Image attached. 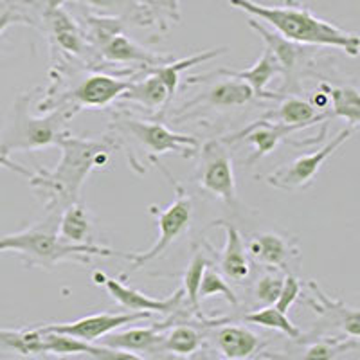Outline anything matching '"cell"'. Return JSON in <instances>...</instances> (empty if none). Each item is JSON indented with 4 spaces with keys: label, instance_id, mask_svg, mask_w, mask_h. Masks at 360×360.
<instances>
[{
    "label": "cell",
    "instance_id": "cell-37",
    "mask_svg": "<svg viewBox=\"0 0 360 360\" xmlns=\"http://www.w3.org/2000/svg\"><path fill=\"white\" fill-rule=\"evenodd\" d=\"M0 168H8V169H11V172L18 173V175L27 176V179L33 175V172H29L27 168H24V166H20L18 162L11 160V159H9V155H4L2 152H0Z\"/></svg>",
    "mask_w": 360,
    "mask_h": 360
},
{
    "label": "cell",
    "instance_id": "cell-38",
    "mask_svg": "<svg viewBox=\"0 0 360 360\" xmlns=\"http://www.w3.org/2000/svg\"><path fill=\"white\" fill-rule=\"evenodd\" d=\"M17 332H9V330H0V342L6 344V346H11L13 339H15Z\"/></svg>",
    "mask_w": 360,
    "mask_h": 360
},
{
    "label": "cell",
    "instance_id": "cell-26",
    "mask_svg": "<svg viewBox=\"0 0 360 360\" xmlns=\"http://www.w3.org/2000/svg\"><path fill=\"white\" fill-rule=\"evenodd\" d=\"M326 90L328 98L333 101V112H330L332 117L348 119L353 128L359 127L360 121V98L359 90L352 86H340V89H332L328 85H321Z\"/></svg>",
    "mask_w": 360,
    "mask_h": 360
},
{
    "label": "cell",
    "instance_id": "cell-3",
    "mask_svg": "<svg viewBox=\"0 0 360 360\" xmlns=\"http://www.w3.org/2000/svg\"><path fill=\"white\" fill-rule=\"evenodd\" d=\"M60 213H47L38 224H33L20 233L0 234V252L18 254L27 266H56L62 262L89 263L90 256H123L107 247L94 243L78 245L69 243L58 234Z\"/></svg>",
    "mask_w": 360,
    "mask_h": 360
},
{
    "label": "cell",
    "instance_id": "cell-31",
    "mask_svg": "<svg viewBox=\"0 0 360 360\" xmlns=\"http://www.w3.org/2000/svg\"><path fill=\"white\" fill-rule=\"evenodd\" d=\"M86 4L96 9L110 13H130L134 20H146V6L137 0H85Z\"/></svg>",
    "mask_w": 360,
    "mask_h": 360
},
{
    "label": "cell",
    "instance_id": "cell-28",
    "mask_svg": "<svg viewBox=\"0 0 360 360\" xmlns=\"http://www.w3.org/2000/svg\"><path fill=\"white\" fill-rule=\"evenodd\" d=\"M162 348L176 355L188 356L198 352L202 344L200 333L191 326H176L168 337H162Z\"/></svg>",
    "mask_w": 360,
    "mask_h": 360
},
{
    "label": "cell",
    "instance_id": "cell-2",
    "mask_svg": "<svg viewBox=\"0 0 360 360\" xmlns=\"http://www.w3.org/2000/svg\"><path fill=\"white\" fill-rule=\"evenodd\" d=\"M234 9L249 13L250 17L259 18L272 25L276 33L287 40L304 45H323L356 56L360 47L359 34L348 33L337 27L332 22L315 17L310 8L299 4L295 0H287L283 6L258 4L254 0H229Z\"/></svg>",
    "mask_w": 360,
    "mask_h": 360
},
{
    "label": "cell",
    "instance_id": "cell-35",
    "mask_svg": "<svg viewBox=\"0 0 360 360\" xmlns=\"http://www.w3.org/2000/svg\"><path fill=\"white\" fill-rule=\"evenodd\" d=\"M31 24V18L22 15L17 8L13 6H0V34L13 24Z\"/></svg>",
    "mask_w": 360,
    "mask_h": 360
},
{
    "label": "cell",
    "instance_id": "cell-8",
    "mask_svg": "<svg viewBox=\"0 0 360 360\" xmlns=\"http://www.w3.org/2000/svg\"><path fill=\"white\" fill-rule=\"evenodd\" d=\"M353 135V127L346 128V130L339 131L335 137H332L326 146H323L317 152L310 153V155H303L295 159L294 162L287 164L279 168L278 172L270 173L266 176V184L274 186L278 189H285V191H299V189H307L314 184L315 175L319 173L321 166L326 162L330 155H333L337 148L342 146L346 141Z\"/></svg>",
    "mask_w": 360,
    "mask_h": 360
},
{
    "label": "cell",
    "instance_id": "cell-25",
    "mask_svg": "<svg viewBox=\"0 0 360 360\" xmlns=\"http://www.w3.org/2000/svg\"><path fill=\"white\" fill-rule=\"evenodd\" d=\"M249 25L263 38V40H265L266 49L272 51V54L278 58V62L281 63L283 67V74H285V76H290L292 70L295 69L299 54H301V47H299V44L287 40V38H283L279 33H272V31H269L265 25L259 24L256 18H250Z\"/></svg>",
    "mask_w": 360,
    "mask_h": 360
},
{
    "label": "cell",
    "instance_id": "cell-16",
    "mask_svg": "<svg viewBox=\"0 0 360 360\" xmlns=\"http://www.w3.org/2000/svg\"><path fill=\"white\" fill-rule=\"evenodd\" d=\"M249 252L256 262L278 269H287L292 256H297V249L288 240L274 233L254 234L249 242Z\"/></svg>",
    "mask_w": 360,
    "mask_h": 360
},
{
    "label": "cell",
    "instance_id": "cell-29",
    "mask_svg": "<svg viewBox=\"0 0 360 360\" xmlns=\"http://www.w3.org/2000/svg\"><path fill=\"white\" fill-rule=\"evenodd\" d=\"M224 297L227 303H231L233 307H238V297L233 292V288L224 281L220 274H218L214 269H209V265L205 266L204 276H202L200 288H198V299L204 301L209 297Z\"/></svg>",
    "mask_w": 360,
    "mask_h": 360
},
{
    "label": "cell",
    "instance_id": "cell-39",
    "mask_svg": "<svg viewBox=\"0 0 360 360\" xmlns=\"http://www.w3.org/2000/svg\"><path fill=\"white\" fill-rule=\"evenodd\" d=\"M45 2V8L47 9H56V8H62L65 4V0H44Z\"/></svg>",
    "mask_w": 360,
    "mask_h": 360
},
{
    "label": "cell",
    "instance_id": "cell-36",
    "mask_svg": "<svg viewBox=\"0 0 360 360\" xmlns=\"http://www.w3.org/2000/svg\"><path fill=\"white\" fill-rule=\"evenodd\" d=\"M339 352L340 349L333 348V346H330L328 342H315L307 349V353H304V359H314V360L333 359V356H335V353H339Z\"/></svg>",
    "mask_w": 360,
    "mask_h": 360
},
{
    "label": "cell",
    "instance_id": "cell-5",
    "mask_svg": "<svg viewBox=\"0 0 360 360\" xmlns=\"http://www.w3.org/2000/svg\"><path fill=\"white\" fill-rule=\"evenodd\" d=\"M9 348L17 349L22 355H37V353H53V355H86L98 360H135L141 359L131 352L94 346L86 340L65 335V333L44 332V330H29L17 332Z\"/></svg>",
    "mask_w": 360,
    "mask_h": 360
},
{
    "label": "cell",
    "instance_id": "cell-22",
    "mask_svg": "<svg viewBox=\"0 0 360 360\" xmlns=\"http://www.w3.org/2000/svg\"><path fill=\"white\" fill-rule=\"evenodd\" d=\"M160 342H162V333L159 326L134 328L114 335L108 333L105 339H101V346L121 349V352H150L157 344L160 346Z\"/></svg>",
    "mask_w": 360,
    "mask_h": 360
},
{
    "label": "cell",
    "instance_id": "cell-40",
    "mask_svg": "<svg viewBox=\"0 0 360 360\" xmlns=\"http://www.w3.org/2000/svg\"><path fill=\"white\" fill-rule=\"evenodd\" d=\"M164 4L168 6L169 9H172V11H179V0H162Z\"/></svg>",
    "mask_w": 360,
    "mask_h": 360
},
{
    "label": "cell",
    "instance_id": "cell-6",
    "mask_svg": "<svg viewBox=\"0 0 360 360\" xmlns=\"http://www.w3.org/2000/svg\"><path fill=\"white\" fill-rule=\"evenodd\" d=\"M152 213L157 217V229H159V238H157L155 245L150 247L144 252L123 254L121 258L128 259L131 263L128 272H124L123 276H128L130 272L143 269L146 263L159 259L182 234L188 233L193 217L191 198L186 193L179 191L176 200L169 207H166L164 211H157V207H152Z\"/></svg>",
    "mask_w": 360,
    "mask_h": 360
},
{
    "label": "cell",
    "instance_id": "cell-7",
    "mask_svg": "<svg viewBox=\"0 0 360 360\" xmlns=\"http://www.w3.org/2000/svg\"><path fill=\"white\" fill-rule=\"evenodd\" d=\"M110 127L119 134L130 135L135 143L148 150V153L152 155L179 153L182 157H191L200 148L198 141L191 135L175 134L164 124L148 123V121H139L127 115L115 117Z\"/></svg>",
    "mask_w": 360,
    "mask_h": 360
},
{
    "label": "cell",
    "instance_id": "cell-13",
    "mask_svg": "<svg viewBox=\"0 0 360 360\" xmlns=\"http://www.w3.org/2000/svg\"><path fill=\"white\" fill-rule=\"evenodd\" d=\"M303 124H281V123H269L265 119H258L256 123L250 124L245 130L238 131L236 135H233L231 139L227 141H249L250 144H254V153L247 159V164L258 162L259 159H263L265 155H269L272 150L279 144V141H283L285 137H288L294 131L303 130Z\"/></svg>",
    "mask_w": 360,
    "mask_h": 360
},
{
    "label": "cell",
    "instance_id": "cell-1",
    "mask_svg": "<svg viewBox=\"0 0 360 360\" xmlns=\"http://www.w3.org/2000/svg\"><path fill=\"white\" fill-rule=\"evenodd\" d=\"M62 160L53 172L40 169L29 176V184L45 195L47 213H62L67 205L79 202V191L90 172L103 168L110 159L114 144L108 139H82L67 134L58 141Z\"/></svg>",
    "mask_w": 360,
    "mask_h": 360
},
{
    "label": "cell",
    "instance_id": "cell-27",
    "mask_svg": "<svg viewBox=\"0 0 360 360\" xmlns=\"http://www.w3.org/2000/svg\"><path fill=\"white\" fill-rule=\"evenodd\" d=\"M245 323L256 324V326L262 328H270V330H278V332L285 333L290 339H297L301 335V330L288 319V315L285 311L278 310L274 304H269V307L262 308L258 311H252V314H247L243 317Z\"/></svg>",
    "mask_w": 360,
    "mask_h": 360
},
{
    "label": "cell",
    "instance_id": "cell-18",
    "mask_svg": "<svg viewBox=\"0 0 360 360\" xmlns=\"http://www.w3.org/2000/svg\"><path fill=\"white\" fill-rule=\"evenodd\" d=\"M103 56L107 58L108 62L117 63H143V65H162L166 63L168 58L157 56V54L150 53V51L143 49L141 45L131 41L130 38L124 37L123 33H117L110 38L108 41L101 45Z\"/></svg>",
    "mask_w": 360,
    "mask_h": 360
},
{
    "label": "cell",
    "instance_id": "cell-32",
    "mask_svg": "<svg viewBox=\"0 0 360 360\" xmlns=\"http://www.w3.org/2000/svg\"><path fill=\"white\" fill-rule=\"evenodd\" d=\"M301 290H303V285H301V281H299L297 278H294L292 274H287L285 276V279H283L281 290H279L278 297H276L274 307L278 308V310L288 314V310L292 308V304H294L295 301H297L299 295H301Z\"/></svg>",
    "mask_w": 360,
    "mask_h": 360
},
{
    "label": "cell",
    "instance_id": "cell-24",
    "mask_svg": "<svg viewBox=\"0 0 360 360\" xmlns=\"http://www.w3.org/2000/svg\"><path fill=\"white\" fill-rule=\"evenodd\" d=\"M45 20L51 25V31H53L58 45H60L63 51L72 54L82 53L83 47H85L82 33H79L78 25L74 24L72 18H70L65 11H62V8H45Z\"/></svg>",
    "mask_w": 360,
    "mask_h": 360
},
{
    "label": "cell",
    "instance_id": "cell-4",
    "mask_svg": "<svg viewBox=\"0 0 360 360\" xmlns=\"http://www.w3.org/2000/svg\"><path fill=\"white\" fill-rule=\"evenodd\" d=\"M31 99L33 92L18 96L17 101L13 103L11 119L4 130L0 131V152L4 155L53 146L69 134L65 123L70 117V107L60 108L47 117H34L29 112Z\"/></svg>",
    "mask_w": 360,
    "mask_h": 360
},
{
    "label": "cell",
    "instance_id": "cell-21",
    "mask_svg": "<svg viewBox=\"0 0 360 360\" xmlns=\"http://www.w3.org/2000/svg\"><path fill=\"white\" fill-rule=\"evenodd\" d=\"M119 98L139 103L150 110H157V108L164 107L172 99V96H169L166 83L159 78V74L152 72V76H148L143 82H130V85Z\"/></svg>",
    "mask_w": 360,
    "mask_h": 360
},
{
    "label": "cell",
    "instance_id": "cell-15",
    "mask_svg": "<svg viewBox=\"0 0 360 360\" xmlns=\"http://www.w3.org/2000/svg\"><path fill=\"white\" fill-rule=\"evenodd\" d=\"M211 225L213 227H221L225 231V238H227L224 250L220 254L221 270L234 281H243L249 276L250 266L249 259H247L245 243H243L242 234L231 221L217 220Z\"/></svg>",
    "mask_w": 360,
    "mask_h": 360
},
{
    "label": "cell",
    "instance_id": "cell-17",
    "mask_svg": "<svg viewBox=\"0 0 360 360\" xmlns=\"http://www.w3.org/2000/svg\"><path fill=\"white\" fill-rule=\"evenodd\" d=\"M214 340L221 356L229 360H243L262 349V340L249 328L224 326L214 333Z\"/></svg>",
    "mask_w": 360,
    "mask_h": 360
},
{
    "label": "cell",
    "instance_id": "cell-30",
    "mask_svg": "<svg viewBox=\"0 0 360 360\" xmlns=\"http://www.w3.org/2000/svg\"><path fill=\"white\" fill-rule=\"evenodd\" d=\"M209 265L207 258H205L202 252H197L193 256V259L189 262L188 270L184 272V294L188 295L189 303L193 304V308L200 307V299H198V288H200L202 276H204L205 266Z\"/></svg>",
    "mask_w": 360,
    "mask_h": 360
},
{
    "label": "cell",
    "instance_id": "cell-20",
    "mask_svg": "<svg viewBox=\"0 0 360 360\" xmlns=\"http://www.w3.org/2000/svg\"><path fill=\"white\" fill-rule=\"evenodd\" d=\"M262 119H274V123L281 124H303L307 128L330 119V112H317L311 103L299 98H287L276 110L269 112Z\"/></svg>",
    "mask_w": 360,
    "mask_h": 360
},
{
    "label": "cell",
    "instance_id": "cell-33",
    "mask_svg": "<svg viewBox=\"0 0 360 360\" xmlns=\"http://www.w3.org/2000/svg\"><path fill=\"white\" fill-rule=\"evenodd\" d=\"M90 25V38L98 44H105L110 40L114 34L121 33V24L115 18H105V17H89Z\"/></svg>",
    "mask_w": 360,
    "mask_h": 360
},
{
    "label": "cell",
    "instance_id": "cell-23",
    "mask_svg": "<svg viewBox=\"0 0 360 360\" xmlns=\"http://www.w3.org/2000/svg\"><path fill=\"white\" fill-rule=\"evenodd\" d=\"M252 98V89L245 82L231 78L227 82L213 85L200 99L193 103L202 101L209 107H242ZM193 103H189V105H193Z\"/></svg>",
    "mask_w": 360,
    "mask_h": 360
},
{
    "label": "cell",
    "instance_id": "cell-14",
    "mask_svg": "<svg viewBox=\"0 0 360 360\" xmlns=\"http://www.w3.org/2000/svg\"><path fill=\"white\" fill-rule=\"evenodd\" d=\"M276 74H283L281 63H279L278 58L272 54V51L265 49L263 51L262 58H259L258 62L254 63L250 69H245V70L220 69V70H217V72L205 74V76H202V78H209V76H227V78L242 79V82H245L247 85L252 89L254 98L278 99L279 98L278 94H270V92H266L265 90L266 83L274 78Z\"/></svg>",
    "mask_w": 360,
    "mask_h": 360
},
{
    "label": "cell",
    "instance_id": "cell-10",
    "mask_svg": "<svg viewBox=\"0 0 360 360\" xmlns=\"http://www.w3.org/2000/svg\"><path fill=\"white\" fill-rule=\"evenodd\" d=\"M150 315L152 314H146V311H127V314H108V311H105V314H94L89 315V317H82V319L72 321V323L41 326L38 330L65 333V335L76 337V339L86 340V342H96V340L108 335V333L117 330V328L124 326V324L148 319Z\"/></svg>",
    "mask_w": 360,
    "mask_h": 360
},
{
    "label": "cell",
    "instance_id": "cell-12",
    "mask_svg": "<svg viewBox=\"0 0 360 360\" xmlns=\"http://www.w3.org/2000/svg\"><path fill=\"white\" fill-rule=\"evenodd\" d=\"M130 82L131 79H119L114 76H107V74H92L86 79H83L67 98L72 99L76 110L82 107H107L123 94Z\"/></svg>",
    "mask_w": 360,
    "mask_h": 360
},
{
    "label": "cell",
    "instance_id": "cell-9",
    "mask_svg": "<svg viewBox=\"0 0 360 360\" xmlns=\"http://www.w3.org/2000/svg\"><path fill=\"white\" fill-rule=\"evenodd\" d=\"M198 180L205 193L218 197L231 207H236L238 193L233 162L220 141H209L202 148V168Z\"/></svg>",
    "mask_w": 360,
    "mask_h": 360
},
{
    "label": "cell",
    "instance_id": "cell-34",
    "mask_svg": "<svg viewBox=\"0 0 360 360\" xmlns=\"http://www.w3.org/2000/svg\"><path fill=\"white\" fill-rule=\"evenodd\" d=\"M283 279L279 276H263L258 281V287H256V295L262 303L265 304H274L276 297H278L279 290H281Z\"/></svg>",
    "mask_w": 360,
    "mask_h": 360
},
{
    "label": "cell",
    "instance_id": "cell-19",
    "mask_svg": "<svg viewBox=\"0 0 360 360\" xmlns=\"http://www.w3.org/2000/svg\"><path fill=\"white\" fill-rule=\"evenodd\" d=\"M58 234L69 243H78V245L92 243V221H90L89 209L79 202L67 205L60 213Z\"/></svg>",
    "mask_w": 360,
    "mask_h": 360
},
{
    "label": "cell",
    "instance_id": "cell-11",
    "mask_svg": "<svg viewBox=\"0 0 360 360\" xmlns=\"http://www.w3.org/2000/svg\"><path fill=\"white\" fill-rule=\"evenodd\" d=\"M94 281L98 285H105L108 290V294L112 295L115 303L121 304L124 310L128 311H146V314H172L175 311V308L179 307L180 301H182V295L184 290L179 288L175 290V294H172L169 297L164 299H155L150 297V295L143 294V292L135 290V288L127 287L117 279H110L105 274H94Z\"/></svg>",
    "mask_w": 360,
    "mask_h": 360
}]
</instances>
